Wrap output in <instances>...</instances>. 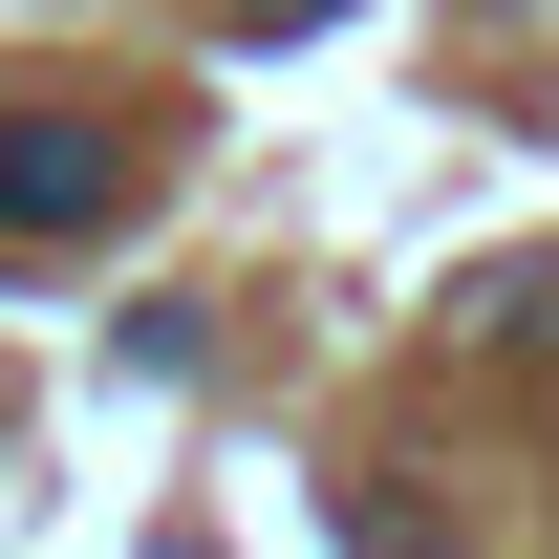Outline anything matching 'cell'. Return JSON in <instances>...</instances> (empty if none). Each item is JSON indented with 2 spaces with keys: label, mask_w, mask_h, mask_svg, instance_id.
I'll return each instance as SVG.
<instances>
[{
  "label": "cell",
  "mask_w": 559,
  "mask_h": 559,
  "mask_svg": "<svg viewBox=\"0 0 559 559\" xmlns=\"http://www.w3.org/2000/svg\"><path fill=\"white\" fill-rule=\"evenodd\" d=\"M237 22H259V44H280V22H345V0H237Z\"/></svg>",
  "instance_id": "cell-2"
},
{
  "label": "cell",
  "mask_w": 559,
  "mask_h": 559,
  "mask_svg": "<svg viewBox=\"0 0 559 559\" xmlns=\"http://www.w3.org/2000/svg\"><path fill=\"white\" fill-rule=\"evenodd\" d=\"M108 194H130L108 130H66V108H22V130H0V237H86Z\"/></svg>",
  "instance_id": "cell-1"
},
{
  "label": "cell",
  "mask_w": 559,
  "mask_h": 559,
  "mask_svg": "<svg viewBox=\"0 0 559 559\" xmlns=\"http://www.w3.org/2000/svg\"><path fill=\"white\" fill-rule=\"evenodd\" d=\"M151 559H194V538H151Z\"/></svg>",
  "instance_id": "cell-3"
}]
</instances>
